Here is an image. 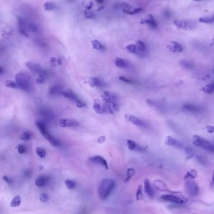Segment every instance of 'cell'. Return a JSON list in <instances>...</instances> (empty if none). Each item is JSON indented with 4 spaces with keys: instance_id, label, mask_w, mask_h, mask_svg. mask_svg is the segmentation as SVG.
Listing matches in <instances>:
<instances>
[{
    "instance_id": "1",
    "label": "cell",
    "mask_w": 214,
    "mask_h": 214,
    "mask_svg": "<svg viewBox=\"0 0 214 214\" xmlns=\"http://www.w3.org/2000/svg\"><path fill=\"white\" fill-rule=\"evenodd\" d=\"M115 188V182L112 179L105 178L102 180L98 187V195L101 200L108 198Z\"/></svg>"
},
{
    "instance_id": "2",
    "label": "cell",
    "mask_w": 214,
    "mask_h": 214,
    "mask_svg": "<svg viewBox=\"0 0 214 214\" xmlns=\"http://www.w3.org/2000/svg\"><path fill=\"white\" fill-rule=\"evenodd\" d=\"M36 125L38 129L40 130V132L43 135V137H44L53 146H54V147H60L61 145L60 142L50 133V132H48V130L47 129L46 125L44 123L42 122L41 121H37Z\"/></svg>"
},
{
    "instance_id": "3",
    "label": "cell",
    "mask_w": 214,
    "mask_h": 214,
    "mask_svg": "<svg viewBox=\"0 0 214 214\" xmlns=\"http://www.w3.org/2000/svg\"><path fill=\"white\" fill-rule=\"evenodd\" d=\"M15 79L19 88L25 91H30L31 89L30 78L26 73L19 72L15 76Z\"/></svg>"
},
{
    "instance_id": "4",
    "label": "cell",
    "mask_w": 214,
    "mask_h": 214,
    "mask_svg": "<svg viewBox=\"0 0 214 214\" xmlns=\"http://www.w3.org/2000/svg\"><path fill=\"white\" fill-rule=\"evenodd\" d=\"M193 144L197 147L201 148L209 152H214V145L206 139L198 135H193L192 138Z\"/></svg>"
},
{
    "instance_id": "5",
    "label": "cell",
    "mask_w": 214,
    "mask_h": 214,
    "mask_svg": "<svg viewBox=\"0 0 214 214\" xmlns=\"http://www.w3.org/2000/svg\"><path fill=\"white\" fill-rule=\"evenodd\" d=\"M173 23L178 29L182 30H191L197 26V23L192 20L177 19V20H175Z\"/></svg>"
},
{
    "instance_id": "6",
    "label": "cell",
    "mask_w": 214,
    "mask_h": 214,
    "mask_svg": "<svg viewBox=\"0 0 214 214\" xmlns=\"http://www.w3.org/2000/svg\"><path fill=\"white\" fill-rule=\"evenodd\" d=\"M163 201L168 202L176 204H184L187 202V199L182 195L176 194H165L161 197Z\"/></svg>"
},
{
    "instance_id": "7",
    "label": "cell",
    "mask_w": 214,
    "mask_h": 214,
    "mask_svg": "<svg viewBox=\"0 0 214 214\" xmlns=\"http://www.w3.org/2000/svg\"><path fill=\"white\" fill-rule=\"evenodd\" d=\"M185 189L187 193L191 197L197 196L199 192V188L197 183L193 179L186 180Z\"/></svg>"
},
{
    "instance_id": "8",
    "label": "cell",
    "mask_w": 214,
    "mask_h": 214,
    "mask_svg": "<svg viewBox=\"0 0 214 214\" xmlns=\"http://www.w3.org/2000/svg\"><path fill=\"white\" fill-rule=\"evenodd\" d=\"M58 124L60 127L67 128V127H76L79 125L78 121L70 118H62L58 121Z\"/></svg>"
},
{
    "instance_id": "9",
    "label": "cell",
    "mask_w": 214,
    "mask_h": 214,
    "mask_svg": "<svg viewBox=\"0 0 214 214\" xmlns=\"http://www.w3.org/2000/svg\"><path fill=\"white\" fill-rule=\"evenodd\" d=\"M165 143L168 146L173 147L178 149H182L183 148V145L180 141L173 138L171 136H167L165 140Z\"/></svg>"
},
{
    "instance_id": "10",
    "label": "cell",
    "mask_w": 214,
    "mask_h": 214,
    "mask_svg": "<svg viewBox=\"0 0 214 214\" xmlns=\"http://www.w3.org/2000/svg\"><path fill=\"white\" fill-rule=\"evenodd\" d=\"M125 117L126 120L130 121V123H132V124H133L136 126H142V127H144V126H146L145 123L142 120H141L140 118L137 117V116H136L133 115L125 114Z\"/></svg>"
},
{
    "instance_id": "11",
    "label": "cell",
    "mask_w": 214,
    "mask_h": 214,
    "mask_svg": "<svg viewBox=\"0 0 214 214\" xmlns=\"http://www.w3.org/2000/svg\"><path fill=\"white\" fill-rule=\"evenodd\" d=\"M121 7H122L123 11L125 13L128 14H135L139 13L142 10V8H137L132 6V5L128 3H123L121 4Z\"/></svg>"
},
{
    "instance_id": "12",
    "label": "cell",
    "mask_w": 214,
    "mask_h": 214,
    "mask_svg": "<svg viewBox=\"0 0 214 214\" xmlns=\"http://www.w3.org/2000/svg\"><path fill=\"white\" fill-rule=\"evenodd\" d=\"M89 160L91 163L100 165L101 166H103L105 169H108V165L106 160L100 155H95V156L91 157L89 158Z\"/></svg>"
},
{
    "instance_id": "13",
    "label": "cell",
    "mask_w": 214,
    "mask_h": 214,
    "mask_svg": "<svg viewBox=\"0 0 214 214\" xmlns=\"http://www.w3.org/2000/svg\"><path fill=\"white\" fill-rule=\"evenodd\" d=\"M101 97L105 103H111V102H116L117 96L113 93L109 91H103L101 94Z\"/></svg>"
},
{
    "instance_id": "14",
    "label": "cell",
    "mask_w": 214,
    "mask_h": 214,
    "mask_svg": "<svg viewBox=\"0 0 214 214\" xmlns=\"http://www.w3.org/2000/svg\"><path fill=\"white\" fill-rule=\"evenodd\" d=\"M167 46L168 49L172 53H181L183 51V46L177 41H170Z\"/></svg>"
},
{
    "instance_id": "15",
    "label": "cell",
    "mask_w": 214,
    "mask_h": 214,
    "mask_svg": "<svg viewBox=\"0 0 214 214\" xmlns=\"http://www.w3.org/2000/svg\"><path fill=\"white\" fill-rule=\"evenodd\" d=\"M182 108L188 112L199 113L202 111V108L200 106L192 103H185L182 106Z\"/></svg>"
},
{
    "instance_id": "16",
    "label": "cell",
    "mask_w": 214,
    "mask_h": 214,
    "mask_svg": "<svg viewBox=\"0 0 214 214\" xmlns=\"http://www.w3.org/2000/svg\"><path fill=\"white\" fill-rule=\"evenodd\" d=\"M105 111L110 113H114L116 112L119 109V106L117 102H111V103H105Z\"/></svg>"
},
{
    "instance_id": "17",
    "label": "cell",
    "mask_w": 214,
    "mask_h": 214,
    "mask_svg": "<svg viewBox=\"0 0 214 214\" xmlns=\"http://www.w3.org/2000/svg\"><path fill=\"white\" fill-rule=\"evenodd\" d=\"M144 190L147 195L153 199L154 197V192L152 188V187L150 184V182L148 178H145L144 180Z\"/></svg>"
},
{
    "instance_id": "18",
    "label": "cell",
    "mask_w": 214,
    "mask_h": 214,
    "mask_svg": "<svg viewBox=\"0 0 214 214\" xmlns=\"http://www.w3.org/2000/svg\"><path fill=\"white\" fill-rule=\"evenodd\" d=\"M127 146L128 148L130 150L132 151H135L138 152H142L145 151V148L142 147H141L138 144H137L134 141L128 140H127Z\"/></svg>"
},
{
    "instance_id": "19",
    "label": "cell",
    "mask_w": 214,
    "mask_h": 214,
    "mask_svg": "<svg viewBox=\"0 0 214 214\" xmlns=\"http://www.w3.org/2000/svg\"><path fill=\"white\" fill-rule=\"evenodd\" d=\"M49 182H50L49 177L47 176L42 175V176L38 177L36 179L35 184H36V185L38 187H45L47 185L48 183H49Z\"/></svg>"
},
{
    "instance_id": "20",
    "label": "cell",
    "mask_w": 214,
    "mask_h": 214,
    "mask_svg": "<svg viewBox=\"0 0 214 214\" xmlns=\"http://www.w3.org/2000/svg\"><path fill=\"white\" fill-rule=\"evenodd\" d=\"M93 109L96 113L98 114H101L105 113L104 104L101 103V101L98 99H96L94 101L93 103Z\"/></svg>"
},
{
    "instance_id": "21",
    "label": "cell",
    "mask_w": 214,
    "mask_h": 214,
    "mask_svg": "<svg viewBox=\"0 0 214 214\" xmlns=\"http://www.w3.org/2000/svg\"><path fill=\"white\" fill-rule=\"evenodd\" d=\"M25 65L28 68L33 72L39 73H40L43 71L41 66L39 64H37V63H33L31 61H28L26 63Z\"/></svg>"
},
{
    "instance_id": "22",
    "label": "cell",
    "mask_w": 214,
    "mask_h": 214,
    "mask_svg": "<svg viewBox=\"0 0 214 214\" xmlns=\"http://www.w3.org/2000/svg\"><path fill=\"white\" fill-rule=\"evenodd\" d=\"M143 23H145L152 29H156L158 26V23L157 21L155 20V18L152 14H149L147 16V18L144 19V21Z\"/></svg>"
},
{
    "instance_id": "23",
    "label": "cell",
    "mask_w": 214,
    "mask_h": 214,
    "mask_svg": "<svg viewBox=\"0 0 214 214\" xmlns=\"http://www.w3.org/2000/svg\"><path fill=\"white\" fill-rule=\"evenodd\" d=\"M153 185L155 188L160 191H162V192L169 191L167 185L165 184L163 181L160 180H154L153 182Z\"/></svg>"
},
{
    "instance_id": "24",
    "label": "cell",
    "mask_w": 214,
    "mask_h": 214,
    "mask_svg": "<svg viewBox=\"0 0 214 214\" xmlns=\"http://www.w3.org/2000/svg\"><path fill=\"white\" fill-rule=\"evenodd\" d=\"M61 95L65 97L66 98H68L71 100L74 101L75 102L79 100V98H78V96L71 90H67V91L62 90L61 92Z\"/></svg>"
},
{
    "instance_id": "25",
    "label": "cell",
    "mask_w": 214,
    "mask_h": 214,
    "mask_svg": "<svg viewBox=\"0 0 214 214\" xmlns=\"http://www.w3.org/2000/svg\"><path fill=\"white\" fill-rule=\"evenodd\" d=\"M18 26H19V32H20V33L23 36H28L27 33H26V31H25V25H26L25 19L21 17H18Z\"/></svg>"
},
{
    "instance_id": "26",
    "label": "cell",
    "mask_w": 214,
    "mask_h": 214,
    "mask_svg": "<svg viewBox=\"0 0 214 214\" xmlns=\"http://www.w3.org/2000/svg\"><path fill=\"white\" fill-rule=\"evenodd\" d=\"M88 83L92 87H97L100 88L103 86V83L98 78L91 77L88 79Z\"/></svg>"
},
{
    "instance_id": "27",
    "label": "cell",
    "mask_w": 214,
    "mask_h": 214,
    "mask_svg": "<svg viewBox=\"0 0 214 214\" xmlns=\"http://www.w3.org/2000/svg\"><path fill=\"white\" fill-rule=\"evenodd\" d=\"M115 64L116 66L120 68H126L127 66V61L122 59V58L117 57L115 59Z\"/></svg>"
},
{
    "instance_id": "28",
    "label": "cell",
    "mask_w": 214,
    "mask_h": 214,
    "mask_svg": "<svg viewBox=\"0 0 214 214\" xmlns=\"http://www.w3.org/2000/svg\"><path fill=\"white\" fill-rule=\"evenodd\" d=\"M200 90L207 94H211L214 93V83H212L207 85L206 86L203 87Z\"/></svg>"
},
{
    "instance_id": "29",
    "label": "cell",
    "mask_w": 214,
    "mask_h": 214,
    "mask_svg": "<svg viewBox=\"0 0 214 214\" xmlns=\"http://www.w3.org/2000/svg\"><path fill=\"white\" fill-rule=\"evenodd\" d=\"M62 90L61 88L58 85H55L51 86L50 89V94L51 95H61V92Z\"/></svg>"
},
{
    "instance_id": "30",
    "label": "cell",
    "mask_w": 214,
    "mask_h": 214,
    "mask_svg": "<svg viewBox=\"0 0 214 214\" xmlns=\"http://www.w3.org/2000/svg\"><path fill=\"white\" fill-rule=\"evenodd\" d=\"M197 177V173L196 172V170L192 169L186 173V175L184 177V180L195 179Z\"/></svg>"
},
{
    "instance_id": "31",
    "label": "cell",
    "mask_w": 214,
    "mask_h": 214,
    "mask_svg": "<svg viewBox=\"0 0 214 214\" xmlns=\"http://www.w3.org/2000/svg\"><path fill=\"white\" fill-rule=\"evenodd\" d=\"M92 46L93 49L96 50H103L105 49V46L101 44V43L96 40H94L91 41Z\"/></svg>"
},
{
    "instance_id": "32",
    "label": "cell",
    "mask_w": 214,
    "mask_h": 214,
    "mask_svg": "<svg viewBox=\"0 0 214 214\" xmlns=\"http://www.w3.org/2000/svg\"><path fill=\"white\" fill-rule=\"evenodd\" d=\"M21 202V200L20 196L16 195V197H14L12 199V200L10 203V205L11 207H16L20 205Z\"/></svg>"
},
{
    "instance_id": "33",
    "label": "cell",
    "mask_w": 214,
    "mask_h": 214,
    "mask_svg": "<svg viewBox=\"0 0 214 214\" xmlns=\"http://www.w3.org/2000/svg\"><path fill=\"white\" fill-rule=\"evenodd\" d=\"M199 21L202 23H207V24L214 23V15L210 17V16L201 17L199 18Z\"/></svg>"
},
{
    "instance_id": "34",
    "label": "cell",
    "mask_w": 214,
    "mask_h": 214,
    "mask_svg": "<svg viewBox=\"0 0 214 214\" xmlns=\"http://www.w3.org/2000/svg\"><path fill=\"white\" fill-rule=\"evenodd\" d=\"M55 7L56 6L55 3H53V2L51 1H47L43 4V8H44L45 10L47 11H50L53 10V9L55 8Z\"/></svg>"
},
{
    "instance_id": "35",
    "label": "cell",
    "mask_w": 214,
    "mask_h": 214,
    "mask_svg": "<svg viewBox=\"0 0 214 214\" xmlns=\"http://www.w3.org/2000/svg\"><path fill=\"white\" fill-rule=\"evenodd\" d=\"M134 173H135V170L132 168H130L126 170V175L125 179V183L128 182L132 178Z\"/></svg>"
},
{
    "instance_id": "36",
    "label": "cell",
    "mask_w": 214,
    "mask_h": 214,
    "mask_svg": "<svg viewBox=\"0 0 214 214\" xmlns=\"http://www.w3.org/2000/svg\"><path fill=\"white\" fill-rule=\"evenodd\" d=\"M180 65L182 67L185 68L187 69H191L194 67V65L192 62H190L186 60H182L180 61Z\"/></svg>"
},
{
    "instance_id": "37",
    "label": "cell",
    "mask_w": 214,
    "mask_h": 214,
    "mask_svg": "<svg viewBox=\"0 0 214 214\" xmlns=\"http://www.w3.org/2000/svg\"><path fill=\"white\" fill-rule=\"evenodd\" d=\"M4 85H5L6 87H8V88H11L13 89H18L19 88L18 85L17 84V83L14 82L12 80H7L4 83Z\"/></svg>"
},
{
    "instance_id": "38",
    "label": "cell",
    "mask_w": 214,
    "mask_h": 214,
    "mask_svg": "<svg viewBox=\"0 0 214 214\" xmlns=\"http://www.w3.org/2000/svg\"><path fill=\"white\" fill-rule=\"evenodd\" d=\"M65 185L66 186V187L68 189H70V190L73 189L76 186V182L75 181H73V180H70V179L65 180Z\"/></svg>"
},
{
    "instance_id": "39",
    "label": "cell",
    "mask_w": 214,
    "mask_h": 214,
    "mask_svg": "<svg viewBox=\"0 0 214 214\" xmlns=\"http://www.w3.org/2000/svg\"><path fill=\"white\" fill-rule=\"evenodd\" d=\"M143 198V193H142V186L141 185H139L137 189V192H136V198L137 200H142Z\"/></svg>"
},
{
    "instance_id": "40",
    "label": "cell",
    "mask_w": 214,
    "mask_h": 214,
    "mask_svg": "<svg viewBox=\"0 0 214 214\" xmlns=\"http://www.w3.org/2000/svg\"><path fill=\"white\" fill-rule=\"evenodd\" d=\"M31 133L29 132H24L19 137V138L24 141L30 140L31 138Z\"/></svg>"
},
{
    "instance_id": "41",
    "label": "cell",
    "mask_w": 214,
    "mask_h": 214,
    "mask_svg": "<svg viewBox=\"0 0 214 214\" xmlns=\"http://www.w3.org/2000/svg\"><path fill=\"white\" fill-rule=\"evenodd\" d=\"M36 154L38 155V156L40 157L41 158H43L46 157L45 150L41 147H38L36 149Z\"/></svg>"
},
{
    "instance_id": "42",
    "label": "cell",
    "mask_w": 214,
    "mask_h": 214,
    "mask_svg": "<svg viewBox=\"0 0 214 214\" xmlns=\"http://www.w3.org/2000/svg\"><path fill=\"white\" fill-rule=\"evenodd\" d=\"M135 45H136V46H137V49L140 51H144L146 49L145 43L142 41H137V42H136Z\"/></svg>"
},
{
    "instance_id": "43",
    "label": "cell",
    "mask_w": 214,
    "mask_h": 214,
    "mask_svg": "<svg viewBox=\"0 0 214 214\" xmlns=\"http://www.w3.org/2000/svg\"><path fill=\"white\" fill-rule=\"evenodd\" d=\"M126 49L131 53H136L137 52V50H138L137 46H136L135 45H133V44H130V45H127L126 47Z\"/></svg>"
},
{
    "instance_id": "44",
    "label": "cell",
    "mask_w": 214,
    "mask_h": 214,
    "mask_svg": "<svg viewBox=\"0 0 214 214\" xmlns=\"http://www.w3.org/2000/svg\"><path fill=\"white\" fill-rule=\"evenodd\" d=\"M50 63L53 66H56L58 64H61V61H60V60H58L56 58H51L50 60Z\"/></svg>"
},
{
    "instance_id": "45",
    "label": "cell",
    "mask_w": 214,
    "mask_h": 214,
    "mask_svg": "<svg viewBox=\"0 0 214 214\" xmlns=\"http://www.w3.org/2000/svg\"><path fill=\"white\" fill-rule=\"evenodd\" d=\"M120 81H123V82H125L126 83H128V84H133V81L130 80L129 78H126L125 76H120L119 78H118Z\"/></svg>"
},
{
    "instance_id": "46",
    "label": "cell",
    "mask_w": 214,
    "mask_h": 214,
    "mask_svg": "<svg viewBox=\"0 0 214 214\" xmlns=\"http://www.w3.org/2000/svg\"><path fill=\"white\" fill-rule=\"evenodd\" d=\"M40 200L43 203L46 202L48 200V195L46 193H42L40 197Z\"/></svg>"
},
{
    "instance_id": "47",
    "label": "cell",
    "mask_w": 214,
    "mask_h": 214,
    "mask_svg": "<svg viewBox=\"0 0 214 214\" xmlns=\"http://www.w3.org/2000/svg\"><path fill=\"white\" fill-rule=\"evenodd\" d=\"M17 149H18V151L19 153H20V154H23L24 153H25V152H26L25 147H24V146L22 145H19L18 146Z\"/></svg>"
},
{
    "instance_id": "48",
    "label": "cell",
    "mask_w": 214,
    "mask_h": 214,
    "mask_svg": "<svg viewBox=\"0 0 214 214\" xmlns=\"http://www.w3.org/2000/svg\"><path fill=\"white\" fill-rule=\"evenodd\" d=\"M76 105L78 107H79V108H83V107H85L86 106V104L84 103V102H83L81 100H80V99L76 101Z\"/></svg>"
},
{
    "instance_id": "49",
    "label": "cell",
    "mask_w": 214,
    "mask_h": 214,
    "mask_svg": "<svg viewBox=\"0 0 214 214\" xmlns=\"http://www.w3.org/2000/svg\"><path fill=\"white\" fill-rule=\"evenodd\" d=\"M28 29L32 32H36L38 30V28L36 25H33V24H29Z\"/></svg>"
},
{
    "instance_id": "50",
    "label": "cell",
    "mask_w": 214,
    "mask_h": 214,
    "mask_svg": "<svg viewBox=\"0 0 214 214\" xmlns=\"http://www.w3.org/2000/svg\"><path fill=\"white\" fill-rule=\"evenodd\" d=\"M206 130L207 131V132L210 133H212L214 132V126H211V125H208L206 126Z\"/></svg>"
},
{
    "instance_id": "51",
    "label": "cell",
    "mask_w": 214,
    "mask_h": 214,
    "mask_svg": "<svg viewBox=\"0 0 214 214\" xmlns=\"http://www.w3.org/2000/svg\"><path fill=\"white\" fill-rule=\"evenodd\" d=\"M3 179L5 181V182H6L8 184H9V185H11V184H12V183H13V180H11L10 178H9L8 177H7V176H3Z\"/></svg>"
},
{
    "instance_id": "52",
    "label": "cell",
    "mask_w": 214,
    "mask_h": 214,
    "mask_svg": "<svg viewBox=\"0 0 214 214\" xmlns=\"http://www.w3.org/2000/svg\"><path fill=\"white\" fill-rule=\"evenodd\" d=\"M105 141V137L104 136H102V137H99V138L98 139V142L99 143H103Z\"/></svg>"
},
{
    "instance_id": "53",
    "label": "cell",
    "mask_w": 214,
    "mask_h": 214,
    "mask_svg": "<svg viewBox=\"0 0 214 214\" xmlns=\"http://www.w3.org/2000/svg\"><path fill=\"white\" fill-rule=\"evenodd\" d=\"M96 1L98 4H102V3H103L104 0H96Z\"/></svg>"
},
{
    "instance_id": "54",
    "label": "cell",
    "mask_w": 214,
    "mask_h": 214,
    "mask_svg": "<svg viewBox=\"0 0 214 214\" xmlns=\"http://www.w3.org/2000/svg\"><path fill=\"white\" fill-rule=\"evenodd\" d=\"M3 73V68L1 66H0V74Z\"/></svg>"
},
{
    "instance_id": "55",
    "label": "cell",
    "mask_w": 214,
    "mask_h": 214,
    "mask_svg": "<svg viewBox=\"0 0 214 214\" xmlns=\"http://www.w3.org/2000/svg\"><path fill=\"white\" fill-rule=\"evenodd\" d=\"M212 180H213V181L214 182V170H213V173H212Z\"/></svg>"
},
{
    "instance_id": "56",
    "label": "cell",
    "mask_w": 214,
    "mask_h": 214,
    "mask_svg": "<svg viewBox=\"0 0 214 214\" xmlns=\"http://www.w3.org/2000/svg\"><path fill=\"white\" fill-rule=\"evenodd\" d=\"M193 1H196V2H198V1H203V0H193Z\"/></svg>"
},
{
    "instance_id": "57",
    "label": "cell",
    "mask_w": 214,
    "mask_h": 214,
    "mask_svg": "<svg viewBox=\"0 0 214 214\" xmlns=\"http://www.w3.org/2000/svg\"><path fill=\"white\" fill-rule=\"evenodd\" d=\"M212 44H214V38H213V40H212Z\"/></svg>"
},
{
    "instance_id": "58",
    "label": "cell",
    "mask_w": 214,
    "mask_h": 214,
    "mask_svg": "<svg viewBox=\"0 0 214 214\" xmlns=\"http://www.w3.org/2000/svg\"><path fill=\"white\" fill-rule=\"evenodd\" d=\"M213 73H214V70H213Z\"/></svg>"
}]
</instances>
